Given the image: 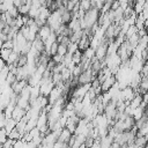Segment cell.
<instances>
[{
  "label": "cell",
  "mask_w": 148,
  "mask_h": 148,
  "mask_svg": "<svg viewBox=\"0 0 148 148\" xmlns=\"http://www.w3.org/2000/svg\"><path fill=\"white\" fill-rule=\"evenodd\" d=\"M117 81V79H116V76H114V74H111V75H109L102 83H101V88H102V91L104 92V91H108L113 84H114V82Z\"/></svg>",
  "instance_id": "obj_1"
},
{
  "label": "cell",
  "mask_w": 148,
  "mask_h": 148,
  "mask_svg": "<svg viewBox=\"0 0 148 148\" xmlns=\"http://www.w3.org/2000/svg\"><path fill=\"white\" fill-rule=\"evenodd\" d=\"M72 134H73V133H72L68 128L62 127L61 131H60V133H59V135H58V141L64 142V143H68V141H69Z\"/></svg>",
  "instance_id": "obj_2"
},
{
  "label": "cell",
  "mask_w": 148,
  "mask_h": 148,
  "mask_svg": "<svg viewBox=\"0 0 148 148\" xmlns=\"http://www.w3.org/2000/svg\"><path fill=\"white\" fill-rule=\"evenodd\" d=\"M25 113H27L25 109H23V108H21L18 105H15V108H14V110L12 112V118H14L16 121H18L20 119H22L25 116Z\"/></svg>",
  "instance_id": "obj_3"
},
{
  "label": "cell",
  "mask_w": 148,
  "mask_h": 148,
  "mask_svg": "<svg viewBox=\"0 0 148 148\" xmlns=\"http://www.w3.org/2000/svg\"><path fill=\"white\" fill-rule=\"evenodd\" d=\"M52 32V30H51V28L45 23L44 25H42V27H39V29H38V36L43 39V40H45L49 36H50V34Z\"/></svg>",
  "instance_id": "obj_4"
},
{
  "label": "cell",
  "mask_w": 148,
  "mask_h": 148,
  "mask_svg": "<svg viewBox=\"0 0 148 148\" xmlns=\"http://www.w3.org/2000/svg\"><path fill=\"white\" fill-rule=\"evenodd\" d=\"M27 64H28V56L24 54V53H20L18 57H17V59H16V61L14 62V65L16 67H23Z\"/></svg>",
  "instance_id": "obj_5"
},
{
  "label": "cell",
  "mask_w": 148,
  "mask_h": 148,
  "mask_svg": "<svg viewBox=\"0 0 148 148\" xmlns=\"http://www.w3.org/2000/svg\"><path fill=\"white\" fill-rule=\"evenodd\" d=\"M16 127V120L14 119V118H7L6 119V124H5V130L7 131V134L12 131V130H14Z\"/></svg>",
  "instance_id": "obj_6"
},
{
  "label": "cell",
  "mask_w": 148,
  "mask_h": 148,
  "mask_svg": "<svg viewBox=\"0 0 148 148\" xmlns=\"http://www.w3.org/2000/svg\"><path fill=\"white\" fill-rule=\"evenodd\" d=\"M18 54H20V53H17V52H15V51L13 50V51L10 52V54H9V57H8L7 61H6V64H7V65H12V64H14V62L16 61Z\"/></svg>",
  "instance_id": "obj_7"
},
{
  "label": "cell",
  "mask_w": 148,
  "mask_h": 148,
  "mask_svg": "<svg viewBox=\"0 0 148 148\" xmlns=\"http://www.w3.org/2000/svg\"><path fill=\"white\" fill-rule=\"evenodd\" d=\"M8 138H10V139H13V140H17V139H21L22 138V134L17 131V128L15 127L14 130H12L9 133H8Z\"/></svg>",
  "instance_id": "obj_8"
},
{
  "label": "cell",
  "mask_w": 148,
  "mask_h": 148,
  "mask_svg": "<svg viewBox=\"0 0 148 148\" xmlns=\"http://www.w3.org/2000/svg\"><path fill=\"white\" fill-rule=\"evenodd\" d=\"M12 51H13L12 49H5V47H1V50H0V58H2L5 61H7V59H8V57H9V54H10Z\"/></svg>",
  "instance_id": "obj_9"
},
{
  "label": "cell",
  "mask_w": 148,
  "mask_h": 148,
  "mask_svg": "<svg viewBox=\"0 0 148 148\" xmlns=\"http://www.w3.org/2000/svg\"><path fill=\"white\" fill-rule=\"evenodd\" d=\"M29 8H30V5H29V3H22L17 9H18V13H20L21 15H28Z\"/></svg>",
  "instance_id": "obj_10"
},
{
  "label": "cell",
  "mask_w": 148,
  "mask_h": 148,
  "mask_svg": "<svg viewBox=\"0 0 148 148\" xmlns=\"http://www.w3.org/2000/svg\"><path fill=\"white\" fill-rule=\"evenodd\" d=\"M57 53L60 54V56H65L67 53V45H64V44H58V50H57Z\"/></svg>",
  "instance_id": "obj_11"
},
{
  "label": "cell",
  "mask_w": 148,
  "mask_h": 148,
  "mask_svg": "<svg viewBox=\"0 0 148 148\" xmlns=\"http://www.w3.org/2000/svg\"><path fill=\"white\" fill-rule=\"evenodd\" d=\"M58 42L56 40V42H53L52 44H51V46H50V51H49V53H50V56H54L56 53H57V50H58Z\"/></svg>",
  "instance_id": "obj_12"
},
{
  "label": "cell",
  "mask_w": 148,
  "mask_h": 148,
  "mask_svg": "<svg viewBox=\"0 0 148 148\" xmlns=\"http://www.w3.org/2000/svg\"><path fill=\"white\" fill-rule=\"evenodd\" d=\"M13 3H14V6H15V7H17V8H18V7L22 5V0H14V1H13Z\"/></svg>",
  "instance_id": "obj_13"
}]
</instances>
